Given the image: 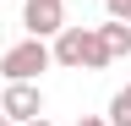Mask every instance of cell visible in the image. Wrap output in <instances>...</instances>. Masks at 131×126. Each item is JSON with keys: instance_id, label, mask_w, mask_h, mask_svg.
I'll list each match as a JSON object with an SVG mask.
<instances>
[{"instance_id": "obj_1", "label": "cell", "mask_w": 131, "mask_h": 126, "mask_svg": "<svg viewBox=\"0 0 131 126\" xmlns=\"http://www.w3.org/2000/svg\"><path fill=\"white\" fill-rule=\"evenodd\" d=\"M49 60H55V66H71V71H82V66H88V71H104L109 66V50L98 44L93 27H60Z\"/></svg>"}, {"instance_id": "obj_2", "label": "cell", "mask_w": 131, "mask_h": 126, "mask_svg": "<svg viewBox=\"0 0 131 126\" xmlns=\"http://www.w3.org/2000/svg\"><path fill=\"white\" fill-rule=\"evenodd\" d=\"M38 71H49V44L44 38H22L11 50H0V77L6 82H33Z\"/></svg>"}, {"instance_id": "obj_3", "label": "cell", "mask_w": 131, "mask_h": 126, "mask_svg": "<svg viewBox=\"0 0 131 126\" xmlns=\"http://www.w3.org/2000/svg\"><path fill=\"white\" fill-rule=\"evenodd\" d=\"M0 115H6L11 126H22L33 115H44V93L33 82H6V93H0Z\"/></svg>"}, {"instance_id": "obj_4", "label": "cell", "mask_w": 131, "mask_h": 126, "mask_svg": "<svg viewBox=\"0 0 131 126\" xmlns=\"http://www.w3.org/2000/svg\"><path fill=\"white\" fill-rule=\"evenodd\" d=\"M22 27H27V38H55L66 27V6L60 0H27L22 6Z\"/></svg>"}, {"instance_id": "obj_5", "label": "cell", "mask_w": 131, "mask_h": 126, "mask_svg": "<svg viewBox=\"0 0 131 126\" xmlns=\"http://www.w3.org/2000/svg\"><path fill=\"white\" fill-rule=\"evenodd\" d=\"M93 33H98V44H104V50H109V60H126L131 55V22H104V27H93Z\"/></svg>"}, {"instance_id": "obj_6", "label": "cell", "mask_w": 131, "mask_h": 126, "mask_svg": "<svg viewBox=\"0 0 131 126\" xmlns=\"http://www.w3.org/2000/svg\"><path fill=\"white\" fill-rule=\"evenodd\" d=\"M104 121H109V126H131V82L109 99V115H104Z\"/></svg>"}, {"instance_id": "obj_7", "label": "cell", "mask_w": 131, "mask_h": 126, "mask_svg": "<svg viewBox=\"0 0 131 126\" xmlns=\"http://www.w3.org/2000/svg\"><path fill=\"white\" fill-rule=\"evenodd\" d=\"M104 6H109V17H115V22H131V0H104Z\"/></svg>"}, {"instance_id": "obj_8", "label": "cell", "mask_w": 131, "mask_h": 126, "mask_svg": "<svg viewBox=\"0 0 131 126\" xmlns=\"http://www.w3.org/2000/svg\"><path fill=\"white\" fill-rule=\"evenodd\" d=\"M77 126H109L104 115H77Z\"/></svg>"}, {"instance_id": "obj_9", "label": "cell", "mask_w": 131, "mask_h": 126, "mask_svg": "<svg viewBox=\"0 0 131 126\" xmlns=\"http://www.w3.org/2000/svg\"><path fill=\"white\" fill-rule=\"evenodd\" d=\"M22 126H55V121H44V115H33V121H22Z\"/></svg>"}, {"instance_id": "obj_10", "label": "cell", "mask_w": 131, "mask_h": 126, "mask_svg": "<svg viewBox=\"0 0 131 126\" xmlns=\"http://www.w3.org/2000/svg\"><path fill=\"white\" fill-rule=\"evenodd\" d=\"M0 126H11V121H0Z\"/></svg>"}, {"instance_id": "obj_11", "label": "cell", "mask_w": 131, "mask_h": 126, "mask_svg": "<svg viewBox=\"0 0 131 126\" xmlns=\"http://www.w3.org/2000/svg\"><path fill=\"white\" fill-rule=\"evenodd\" d=\"M0 121H6V115H0Z\"/></svg>"}]
</instances>
